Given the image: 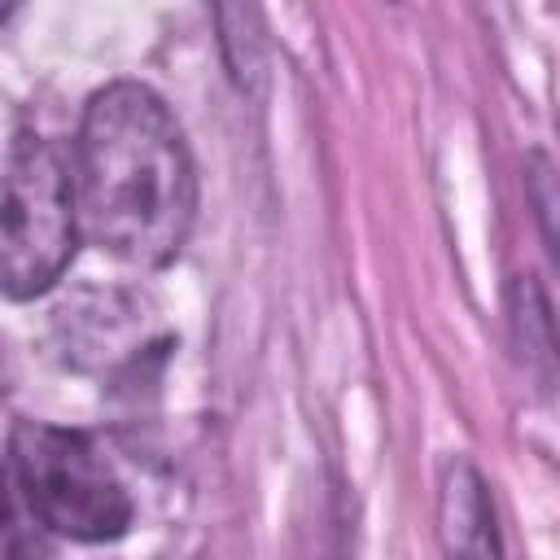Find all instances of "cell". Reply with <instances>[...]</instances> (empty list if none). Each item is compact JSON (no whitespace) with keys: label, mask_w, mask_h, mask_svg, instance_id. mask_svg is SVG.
Here are the masks:
<instances>
[{"label":"cell","mask_w":560,"mask_h":560,"mask_svg":"<svg viewBox=\"0 0 560 560\" xmlns=\"http://www.w3.org/2000/svg\"><path fill=\"white\" fill-rule=\"evenodd\" d=\"M74 210L83 236L131 262L166 267L197 214V171L166 101L144 83H109L92 92L79 118Z\"/></svg>","instance_id":"obj_1"},{"label":"cell","mask_w":560,"mask_h":560,"mask_svg":"<svg viewBox=\"0 0 560 560\" xmlns=\"http://www.w3.org/2000/svg\"><path fill=\"white\" fill-rule=\"evenodd\" d=\"M9 490L57 538L109 542L131 525V499L96 442L79 429L18 420L4 459Z\"/></svg>","instance_id":"obj_2"},{"label":"cell","mask_w":560,"mask_h":560,"mask_svg":"<svg viewBox=\"0 0 560 560\" xmlns=\"http://www.w3.org/2000/svg\"><path fill=\"white\" fill-rule=\"evenodd\" d=\"M74 179L66 158L39 131H18L4 158V210H0V271L9 298L48 293L79 245Z\"/></svg>","instance_id":"obj_3"},{"label":"cell","mask_w":560,"mask_h":560,"mask_svg":"<svg viewBox=\"0 0 560 560\" xmlns=\"http://www.w3.org/2000/svg\"><path fill=\"white\" fill-rule=\"evenodd\" d=\"M438 542L446 560H503L490 486L464 455L446 459L438 477Z\"/></svg>","instance_id":"obj_4"},{"label":"cell","mask_w":560,"mask_h":560,"mask_svg":"<svg viewBox=\"0 0 560 560\" xmlns=\"http://www.w3.org/2000/svg\"><path fill=\"white\" fill-rule=\"evenodd\" d=\"M4 560H48V529L9 490L4 499Z\"/></svg>","instance_id":"obj_5"}]
</instances>
